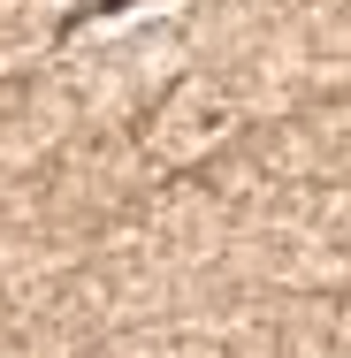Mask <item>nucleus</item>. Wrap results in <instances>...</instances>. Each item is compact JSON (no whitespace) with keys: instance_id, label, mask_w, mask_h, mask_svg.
<instances>
[{"instance_id":"obj_1","label":"nucleus","mask_w":351,"mask_h":358,"mask_svg":"<svg viewBox=\"0 0 351 358\" xmlns=\"http://www.w3.org/2000/svg\"><path fill=\"white\" fill-rule=\"evenodd\" d=\"M99 8H130V0H99Z\"/></svg>"}]
</instances>
